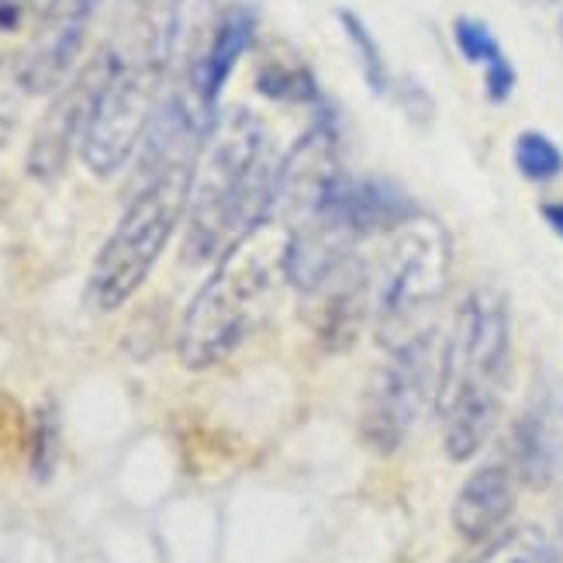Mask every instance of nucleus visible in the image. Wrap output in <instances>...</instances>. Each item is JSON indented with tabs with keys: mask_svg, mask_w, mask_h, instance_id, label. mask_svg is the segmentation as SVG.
<instances>
[{
	"mask_svg": "<svg viewBox=\"0 0 563 563\" xmlns=\"http://www.w3.org/2000/svg\"><path fill=\"white\" fill-rule=\"evenodd\" d=\"M305 301L311 308V325L318 332V342L329 353L350 350L363 322L371 318V256L356 253L311 294H305Z\"/></svg>",
	"mask_w": 563,
	"mask_h": 563,
	"instance_id": "9",
	"label": "nucleus"
},
{
	"mask_svg": "<svg viewBox=\"0 0 563 563\" xmlns=\"http://www.w3.org/2000/svg\"><path fill=\"white\" fill-rule=\"evenodd\" d=\"M439 360L443 350H439L435 329L387 346V360L374 371L363 398L360 429L366 446L377 453H398L408 443L422 415L435 408Z\"/></svg>",
	"mask_w": 563,
	"mask_h": 563,
	"instance_id": "6",
	"label": "nucleus"
},
{
	"mask_svg": "<svg viewBox=\"0 0 563 563\" xmlns=\"http://www.w3.org/2000/svg\"><path fill=\"white\" fill-rule=\"evenodd\" d=\"M529 4H553V0H529Z\"/></svg>",
	"mask_w": 563,
	"mask_h": 563,
	"instance_id": "24",
	"label": "nucleus"
},
{
	"mask_svg": "<svg viewBox=\"0 0 563 563\" xmlns=\"http://www.w3.org/2000/svg\"><path fill=\"white\" fill-rule=\"evenodd\" d=\"M277 169L271 135L250 108L214 114L187 198V260L218 263L274 218Z\"/></svg>",
	"mask_w": 563,
	"mask_h": 563,
	"instance_id": "1",
	"label": "nucleus"
},
{
	"mask_svg": "<svg viewBox=\"0 0 563 563\" xmlns=\"http://www.w3.org/2000/svg\"><path fill=\"white\" fill-rule=\"evenodd\" d=\"M540 214H543V222L556 232V239L563 242V201H547L540 208Z\"/></svg>",
	"mask_w": 563,
	"mask_h": 563,
	"instance_id": "22",
	"label": "nucleus"
},
{
	"mask_svg": "<svg viewBox=\"0 0 563 563\" xmlns=\"http://www.w3.org/2000/svg\"><path fill=\"white\" fill-rule=\"evenodd\" d=\"M516 169L529 184H550L563 174L560 145L543 132H522L516 139Z\"/></svg>",
	"mask_w": 563,
	"mask_h": 563,
	"instance_id": "16",
	"label": "nucleus"
},
{
	"mask_svg": "<svg viewBox=\"0 0 563 563\" xmlns=\"http://www.w3.org/2000/svg\"><path fill=\"white\" fill-rule=\"evenodd\" d=\"M415 211L419 208H415V201L398 184L342 174L308 214H325L342 229H350L356 239L371 242V239L387 235L390 229H398Z\"/></svg>",
	"mask_w": 563,
	"mask_h": 563,
	"instance_id": "10",
	"label": "nucleus"
},
{
	"mask_svg": "<svg viewBox=\"0 0 563 563\" xmlns=\"http://www.w3.org/2000/svg\"><path fill=\"white\" fill-rule=\"evenodd\" d=\"M256 87L260 93L274 97L284 104H318L322 101V90H318L314 77L305 66H290V63H266L256 73Z\"/></svg>",
	"mask_w": 563,
	"mask_h": 563,
	"instance_id": "15",
	"label": "nucleus"
},
{
	"mask_svg": "<svg viewBox=\"0 0 563 563\" xmlns=\"http://www.w3.org/2000/svg\"><path fill=\"white\" fill-rule=\"evenodd\" d=\"M547 563H563V519H560L556 536L550 540V556H547Z\"/></svg>",
	"mask_w": 563,
	"mask_h": 563,
	"instance_id": "23",
	"label": "nucleus"
},
{
	"mask_svg": "<svg viewBox=\"0 0 563 563\" xmlns=\"http://www.w3.org/2000/svg\"><path fill=\"white\" fill-rule=\"evenodd\" d=\"M550 536L540 526H516L495 536L471 563H547Z\"/></svg>",
	"mask_w": 563,
	"mask_h": 563,
	"instance_id": "14",
	"label": "nucleus"
},
{
	"mask_svg": "<svg viewBox=\"0 0 563 563\" xmlns=\"http://www.w3.org/2000/svg\"><path fill=\"white\" fill-rule=\"evenodd\" d=\"M560 35H563V14H560Z\"/></svg>",
	"mask_w": 563,
	"mask_h": 563,
	"instance_id": "25",
	"label": "nucleus"
},
{
	"mask_svg": "<svg viewBox=\"0 0 563 563\" xmlns=\"http://www.w3.org/2000/svg\"><path fill=\"white\" fill-rule=\"evenodd\" d=\"M284 242L287 235H274L266 222L214 263L180 322L177 353L187 371H211L256 332L277 284L287 280Z\"/></svg>",
	"mask_w": 563,
	"mask_h": 563,
	"instance_id": "3",
	"label": "nucleus"
},
{
	"mask_svg": "<svg viewBox=\"0 0 563 563\" xmlns=\"http://www.w3.org/2000/svg\"><path fill=\"white\" fill-rule=\"evenodd\" d=\"M53 439H56V419L53 411H45V419L38 426V453H35V474H48L53 467Z\"/></svg>",
	"mask_w": 563,
	"mask_h": 563,
	"instance_id": "21",
	"label": "nucleus"
},
{
	"mask_svg": "<svg viewBox=\"0 0 563 563\" xmlns=\"http://www.w3.org/2000/svg\"><path fill=\"white\" fill-rule=\"evenodd\" d=\"M390 93H398L401 108H405L415 121H429V118H432V97L422 90V84H415V80L398 84V80H395V90H390Z\"/></svg>",
	"mask_w": 563,
	"mask_h": 563,
	"instance_id": "19",
	"label": "nucleus"
},
{
	"mask_svg": "<svg viewBox=\"0 0 563 563\" xmlns=\"http://www.w3.org/2000/svg\"><path fill=\"white\" fill-rule=\"evenodd\" d=\"M519 501V474L511 463L495 460L477 467L453 498V529L467 543H492L505 532Z\"/></svg>",
	"mask_w": 563,
	"mask_h": 563,
	"instance_id": "12",
	"label": "nucleus"
},
{
	"mask_svg": "<svg viewBox=\"0 0 563 563\" xmlns=\"http://www.w3.org/2000/svg\"><path fill=\"white\" fill-rule=\"evenodd\" d=\"M453 42L460 48V56L467 59V63H477V66H487L492 59L505 56L498 38H495V32L487 29L484 21H477V18H456V24H453Z\"/></svg>",
	"mask_w": 563,
	"mask_h": 563,
	"instance_id": "17",
	"label": "nucleus"
},
{
	"mask_svg": "<svg viewBox=\"0 0 563 563\" xmlns=\"http://www.w3.org/2000/svg\"><path fill=\"white\" fill-rule=\"evenodd\" d=\"M377 260H371V318L380 346L422 335L453 277V242L446 225L429 211H415L390 229Z\"/></svg>",
	"mask_w": 563,
	"mask_h": 563,
	"instance_id": "4",
	"label": "nucleus"
},
{
	"mask_svg": "<svg viewBox=\"0 0 563 563\" xmlns=\"http://www.w3.org/2000/svg\"><path fill=\"white\" fill-rule=\"evenodd\" d=\"M339 24H342V32H346V42L353 45V53L360 59V73H363V80L366 87H371L374 93L387 97L390 90H395V77H390V69H387V59L380 53V45L374 38V32L366 29V21L350 11V8H339L335 11Z\"/></svg>",
	"mask_w": 563,
	"mask_h": 563,
	"instance_id": "13",
	"label": "nucleus"
},
{
	"mask_svg": "<svg viewBox=\"0 0 563 563\" xmlns=\"http://www.w3.org/2000/svg\"><path fill=\"white\" fill-rule=\"evenodd\" d=\"M35 4L38 0H0V38L14 35L24 24V18L35 14Z\"/></svg>",
	"mask_w": 563,
	"mask_h": 563,
	"instance_id": "20",
	"label": "nucleus"
},
{
	"mask_svg": "<svg viewBox=\"0 0 563 563\" xmlns=\"http://www.w3.org/2000/svg\"><path fill=\"white\" fill-rule=\"evenodd\" d=\"M253 38H256V14L246 4H232L218 14L208 42L201 45V53L190 59L187 80L180 90L190 97L194 108H198L208 121H214L218 97H222L235 63L246 56Z\"/></svg>",
	"mask_w": 563,
	"mask_h": 563,
	"instance_id": "11",
	"label": "nucleus"
},
{
	"mask_svg": "<svg viewBox=\"0 0 563 563\" xmlns=\"http://www.w3.org/2000/svg\"><path fill=\"white\" fill-rule=\"evenodd\" d=\"M104 69H108V45L97 48V56L56 90L53 104L42 114L38 129L32 135V145H29V174L35 180L42 184L56 180L66 169L73 150H80L93 97L104 80Z\"/></svg>",
	"mask_w": 563,
	"mask_h": 563,
	"instance_id": "7",
	"label": "nucleus"
},
{
	"mask_svg": "<svg viewBox=\"0 0 563 563\" xmlns=\"http://www.w3.org/2000/svg\"><path fill=\"white\" fill-rule=\"evenodd\" d=\"M511 90H516V66L508 63V56H498L484 66V93L492 104H505Z\"/></svg>",
	"mask_w": 563,
	"mask_h": 563,
	"instance_id": "18",
	"label": "nucleus"
},
{
	"mask_svg": "<svg viewBox=\"0 0 563 563\" xmlns=\"http://www.w3.org/2000/svg\"><path fill=\"white\" fill-rule=\"evenodd\" d=\"M177 38L132 32L129 45H108V69L93 97L80 159L93 177H114L150 132L163 101V80Z\"/></svg>",
	"mask_w": 563,
	"mask_h": 563,
	"instance_id": "5",
	"label": "nucleus"
},
{
	"mask_svg": "<svg viewBox=\"0 0 563 563\" xmlns=\"http://www.w3.org/2000/svg\"><path fill=\"white\" fill-rule=\"evenodd\" d=\"M511 371V318L498 290L477 287L463 298L439 360L435 411L443 446L456 463L474 460L492 439Z\"/></svg>",
	"mask_w": 563,
	"mask_h": 563,
	"instance_id": "2",
	"label": "nucleus"
},
{
	"mask_svg": "<svg viewBox=\"0 0 563 563\" xmlns=\"http://www.w3.org/2000/svg\"><path fill=\"white\" fill-rule=\"evenodd\" d=\"M342 177L339 166V129L332 118H318L280 159L274 211L298 222L325 198L329 187Z\"/></svg>",
	"mask_w": 563,
	"mask_h": 563,
	"instance_id": "8",
	"label": "nucleus"
}]
</instances>
